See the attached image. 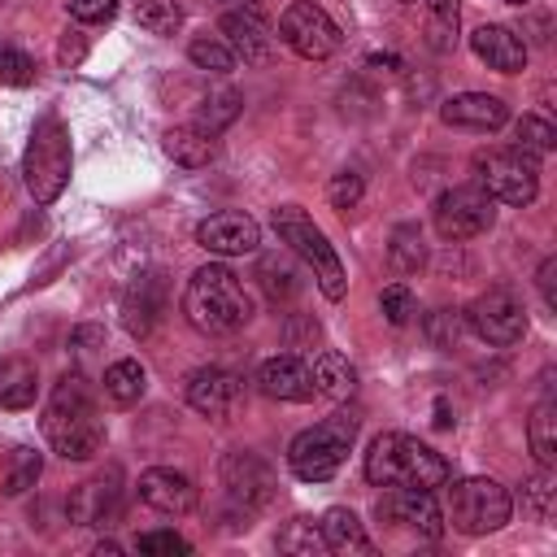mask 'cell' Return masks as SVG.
<instances>
[{
	"label": "cell",
	"instance_id": "60d3db41",
	"mask_svg": "<svg viewBox=\"0 0 557 557\" xmlns=\"http://www.w3.org/2000/svg\"><path fill=\"white\" fill-rule=\"evenodd\" d=\"M379 309H383V318H387L392 326H405V322L418 313V300H413V292H409L405 283H392V287L379 292Z\"/></svg>",
	"mask_w": 557,
	"mask_h": 557
},
{
	"label": "cell",
	"instance_id": "7402d4cb",
	"mask_svg": "<svg viewBox=\"0 0 557 557\" xmlns=\"http://www.w3.org/2000/svg\"><path fill=\"white\" fill-rule=\"evenodd\" d=\"M440 117L448 126H461V131H500L509 122V104L500 96H487V91H461V96H448L440 104Z\"/></svg>",
	"mask_w": 557,
	"mask_h": 557
},
{
	"label": "cell",
	"instance_id": "9c48e42d",
	"mask_svg": "<svg viewBox=\"0 0 557 557\" xmlns=\"http://www.w3.org/2000/svg\"><path fill=\"white\" fill-rule=\"evenodd\" d=\"M492 218H496V200L479 183L440 191L435 196V209H431V222H435L440 239H448V244H461V239L483 235L492 226Z\"/></svg>",
	"mask_w": 557,
	"mask_h": 557
},
{
	"label": "cell",
	"instance_id": "7a4b0ae2",
	"mask_svg": "<svg viewBox=\"0 0 557 557\" xmlns=\"http://www.w3.org/2000/svg\"><path fill=\"white\" fill-rule=\"evenodd\" d=\"M183 318L200 335H231L252 318V296L244 292V283L231 265L209 261L183 287Z\"/></svg>",
	"mask_w": 557,
	"mask_h": 557
},
{
	"label": "cell",
	"instance_id": "83f0119b",
	"mask_svg": "<svg viewBox=\"0 0 557 557\" xmlns=\"http://www.w3.org/2000/svg\"><path fill=\"white\" fill-rule=\"evenodd\" d=\"M104 396L113 400V405H135L139 396H144V387H148V370L135 361V357H122V361H113L109 370H104Z\"/></svg>",
	"mask_w": 557,
	"mask_h": 557
},
{
	"label": "cell",
	"instance_id": "bcb514c9",
	"mask_svg": "<svg viewBox=\"0 0 557 557\" xmlns=\"http://www.w3.org/2000/svg\"><path fill=\"white\" fill-rule=\"evenodd\" d=\"M313 344H318V322L292 318V322H287V348H313Z\"/></svg>",
	"mask_w": 557,
	"mask_h": 557
},
{
	"label": "cell",
	"instance_id": "f1b7e54d",
	"mask_svg": "<svg viewBox=\"0 0 557 557\" xmlns=\"http://www.w3.org/2000/svg\"><path fill=\"white\" fill-rule=\"evenodd\" d=\"M426 13V44L435 52H448L457 44V17H461V0H418Z\"/></svg>",
	"mask_w": 557,
	"mask_h": 557
},
{
	"label": "cell",
	"instance_id": "74e56055",
	"mask_svg": "<svg viewBox=\"0 0 557 557\" xmlns=\"http://www.w3.org/2000/svg\"><path fill=\"white\" fill-rule=\"evenodd\" d=\"M135 22H139L148 35H174V30L183 26V9H178L174 0H139Z\"/></svg>",
	"mask_w": 557,
	"mask_h": 557
},
{
	"label": "cell",
	"instance_id": "5bb4252c",
	"mask_svg": "<svg viewBox=\"0 0 557 557\" xmlns=\"http://www.w3.org/2000/svg\"><path fill=\"white\" fill-rule=\"evenodd\" d=\"M218 30L231 44V52L244 57V65H265L274 57V26H270V17H265L261 4L226 9L222 22H218Z\"/></svg>",
	"mask_w": 557,
	"mask_h": 557
},
{
	"label": "cell",
	"instance_id": "6da1fadb",
	"mask_svg": "<svg viewBox=\"0 0 557 557\" xmlns=\"http://www.w3.org/2000/svg\"><path fill=\"white\" fill-rule=\"evenodd\" d=\"M39 426H44V440L52 444V453H61L65 461H91L104 448V418H100V405L83 374H65L52 387Z\"/></svg>",
	"mask_w": 557,
	"mask_h": 557
},
{
	"label": "cell",
	"instance_id": "2e32d148",
	"mask_svg": "<svg viewBox=\"0 0 557 557\" xmlns=\"http://www.w3.org/2000/svg\"><path fill=\"white\" fill-rule=\"evenodd\" d=\"M117 505H122V474H117V466H109L104 474H91L87 483H78L70 492L65 513L78 527H104L117 518Z\"/></svg>",
	"mask_w": 557,
	"mask_h": 557
},
{
	"label": "cell",
	"instance_id": "7dc6e473",
	"mask_svg": "<svg viewBox=\"0 0 557 557\" xmlns=\"http://www.w3.org/2000/svg\"><path fill=\"white\" fill-rule=\"evenodd\" d=\"M553 278H557V261L548 257V261L535 270V283H540V296H544V305H548V309H557V292H553Z\"/></svg>",
	"mask_w": 557,
	"mask_h": 557
},
{
	"label": "cell",
	"instance_id": "277c9868",
	"mask_svg": "<svg viewBox=\"0 0 557 557\" xmlns=\"http://www.w3.org/2000/svg\"><path fill=\"white\" fill-rule=\"evenodd\" d=\"M357 426H361V418L339 409V413L322 418L318 426L300 431L287 444V470L300 483H326V479H335V470L344 466V457H348V448L357 440Z\"/></svg>",
	"mask_w": 557,
	"mask_h": 557
},
{
	"label": "cell",
	"instance_id": "9a60e30c",
	"mask_svg": "<svg viewBox=\"0 0 557 557\" xmlns=\"http://www.w3.org/2000/svg\"><path fill=\"white\" fill-rule=\"evenodd\" d=\"M196 244L213 257H244V252H257L261 226L239 209H222V213H209L205 222H196Z\"/></svg>",
	"mask_w": 557,
	"mask_h": 557
},
{
	"label": "cell",
	"instance_id": "ba28073f",
	"mask_svg": "<svg viewBox=\"0 0 557 557\" xmlns=\"http://www.w3.org/2000/svg\"><path fill=\"white\" fill-rule=\"evenodd\" d=\"M513 513V500L509 492L487 479V474H474V479H457L448 487V522L461 531V535H487V531H500Z\"/></svg>",
	"mask_w": 557,
	"mask_h": 557
},
{
	"label": "cell",
	"instance_id": "d4e9b609",
	"mask_svg": "<svg viewBox=\"0 0 557 557\" xmlns=\"http://www.w3.org/2000/svg\"><path fill=\"white\" fill-rule=\"evenodd\" d=\"M35 396H39L35 361H26V357H4V361H0V409H30Z\"/></svg>",
	"mask_w": 557,
	"mask_h": 557
},
{
	"label": "cell",
	"instance_id": "8d00e7d4",
	"mask_svg": "<svg viewBox=\"0 0 557 557\" xmlns=\"http://www.w3.org/2000/svg\"><path fill=\"white\" fill-rule=\"evenodd\" d=\"M257 278H261V287H265V296L278 305V300H292L296 292H300V278H296V270L283 261V257H261V265H257Z\"/></svg>",
	"mask_w": 557,
	"mask_h": 557
},
{
	"label": "cell",
	"instance_id": "cb8c5ba5",
	"mask_svg": "<svg viewBox=\"0 0 557 557\" xmlns=\"http://www.w3.org/2000/svg\"><path fill=\"white\" fill-rule=\"evenodd\" d=\"M322 540H326V553H370V535H366V522L344 509V505H331L322 518Z\"/></svg>",
	"mask_w": 557,
	"mask_h": 557
},
{
	"label": "cell",
	"instance_id": "c3c4849f",
	"mask_svg": "<svg viewBox=\"0 0 557 557\" xmlns=\"http://www.w3.org/2000/svg\"><path fill=\"white\" fill-rule=\"evenodd\" d=\"M505 4H531V0H505Z\"/></svg>",
	"mask_w": 557,
	"mask_h": 557
},
{
	"label": "cell",
	"instance_id": "d6986e66",
	"mask_svg": "<svg viewBox=\"0 0 557 557\" xmlns=\"http://www.w3.org/2000/svg\"><path fill=\"white\" fill-rule=\"evenodd\" d=\"M161 313H165V283H161V274L131 278V287L122 292V326L135 339H148L157 331Z\"/></svg>",
	"mask_w": 557,
	"mask_h": 557
},
{
	"label": "cell",
	"instance_id": "484cf974",
	"mask_svg": "<svg viewBox=\"0 0 557 557\" xmlns=\"http://www.w3.org/2000/svg\"><path fill=\"white\" fill-rule=\"evenodd\" d=\"M309 374H313V392H318V396H331V400H348L352 387H357V370L348 366L344 352H331V348H322V352L313 357Z\"/></svg>",
	"mask_w": 557,
	"mask_h": 557
},
{
	"label": "cell",
	"instance_id": "7c38bea8",
	"mask_svg": "<svg viewBox=\"0 0 557 557\" xmlns=\"http://www.w3.org/2000/svg\"><path fill=\"white\" fill-rule=\"evenodd\" d=\"M278 39H283L300 61H326V57L339 48L344 35H339L335 17H331L322 4L296 0V4H287L283 17H278Z\"/></svg>",
	"mask_w": 557,
	"mask_h": 557
},
{
	"label": "cell",
	"instance_id": "7bdbcfd3",
	"mask_svg": "<svg viewBox=\"0 0 557 557\" xmlns=\"http://www.w3.org/2000/svg\"><path fill=\"white\" fill-rule=\"evenodd\" d=\"M135 548L139 553H148V557H183V553H191V544L183 540V535H174V531H144L139 540H135Z\"/></svg>",
	"mask_w": 557,
	"mask_h": 557
},
{
	"label": "cell",
	"instance_id": "d590c367",
	"mask_svg": "<svg viewBox=\"0 0 557 557\" xmlns=\"http://www.w3.org/2000/svg\"><path fill=\"white\" fill-rule=\"evenodd\" d=\"M553 144H557V131H553L548 117H540V113H522V117H518V126H513V148H522V152H531V157L540 161V157L553 152Z\"/></svg>",
	"mask_w": 557,
	"mask_h": 557
},
{
	"label": "cell",
	"instance_id": "ac0fdd59",
	"mask_svg": "<svg viewBox=\"0 0 557 557\" xmlns=\"http://www.w3.org/2000/svg\"><path fill=\"white\" fill-rule=\"evenodd\" d=\"M135 492H139V500L152 505L157 513H191L196 500H200V496H196V483H191L183 470H170V466L144 470L139 483H135Z\"/></svg>",
	"mask_w": 557,
	"mask_h": 557
},
{
	"label": "cell",
	"instance_id": "ab89813d",
	"mask_svg": "<svg viewBox=\"0 0 557 557\" xmlns=\"http://www.w3.org/2000/svg\"><path fill=\"white\" fill-rule=\"evenodd\" d=\"M0 83H4V87H26V83H35V61H30L22 48L4 44V39H0Z\"/></svg>",
	"mask_w": 557,
	"mask_h": 557
},
{
	"label": "cell",
	"instance_id": "5b68a950",
	"mask_svg": "<svg viewBox=\"0 0 557 557\" xmlns=\"http://www.w3.org/2000/svg\"><path fill=\"white\" fill-rule=\"evenodd\" d=\"M70 165H74L70 126L57 113H44L35 122V131L26 139V157H22V178H26V191L35 196V205H52L65 191Z\"/></svg>",
	"mask_w": 557,
	"mask_h": 557
},
{
	"label": "cell",
	"instance_id": "30bf717a",
	"mask_svg": "<svg viewBox=\"0 0 557 557\" xmlns=\"http://www.w3.org/2000/svg\"><path fill=\"white\" fill-rule=\"evenodd\" d=\"M466 326L492 344V348H509L527 335V305L513 287H487L474 296V305L466 309Z\"/></svg>",
	"mask_w": 557,
	"mask_h": 557
},
{
	"label": "cell",
	"instance_id": "ee69618b",
	"mask_svg": "<svg viewBox=\"0 0 557 557\" xmlns=\"http://www.w3.org/2000/svg\"><path fill=\"white\" fill-rule=\"evenodd\" d=\"M87 61V35L83 30H65L61 44H57V65L61 70H78Z\"/></svg>",
	"mask_w": 557,
	"mask_h": 557
},
{
	"label": "cell",
	"instance_id": "8992f818",
	"mask_svg": "<svg viewBox=\"0 0 557 557\" xmlns=\"http://www.w3.org/2000/svg\"><path fill=\"white\" fill-rule=\"evenodd\" d=\"M274 231H278V239H283L300 261L313 265V278H318L322 296H326V300H339L344 287H348V274H344L335 248L326 244L322 226H318L300 205H278V209H274Z\"/></svg>",
	"mask_w": 557,
	"mask_h": 557
},
{
	"label": "cell",
	"instance_id": "4316f807",
	"mask_svg": "<svg viewBox=\"0 0 557 557\" xmlns=\"http://www.w3.org/2000/svg\"><path fill=\"white\" fill-rule=\"evenodd\" d=\"M239 109H244V96H239L235 87H213V91H205V100H200L191 126H200L205 135H222V131L239 117Z\"/></svg>",
	"mask_w": 557,
	"mask_h": 557
},
{
	"label": "cell",
	"instance_id": "4fadbf2b",
	"mask_svg": "<svg viewBox=\"0 0 557 557\" xmlns=\"http://www.w3.org/2000/svg\"><path fill=\"white\" fill-rule=\"evenodd\" d=\"M379 522L396 527V531H409L418 540H440L444 535V513L435 505V496L426 487H387L374 505Z\"/></svg>",
	"mask_w": 557,
	"mask_h": 557
},
{
	"label": "cell",
	"instance_id": "52a82bcc",
	"mask_svg": "<svg viewBox=\"0 0 557 557\" xmlns=\"http://www.w3.org/2000/svg\"><path fill=\"white\" fill-rule=\"evenodd\" d=\"M479 187L500 205H531L540 196V161L522 148H487L474 157Z\"/></svg>",
	"mask_w": 557,
	"mask_h": 557
},
{
	"label": "cell",
	"instance_id": "681fc988",
	"mask_svg": "<svg viewBox=\"0 0 557 557\" xmlns=\"http://www.w3.org/2000/svg\"><path fill=\"white\" fill-rule=\"evenodd\" d=\"M400 4H418V0H400Z\"/></svg>",
	"mask_w": 557,
	"mask_h": 557
},
{
	"label": "cell",
	"instance_id": "e575fe53",
	"mask_svg": "<svg viewBox=\"0 0 557 557\" xmlns=\"http://www.w3.org/2000/svg\"><path fill=\"white\" fill-rule=\"evenodd\" d=\"M553 466H540L527 483H522V509L535 518V522H548L553 509H557V487H553Z\"/></svg>",
	"mask_w": 557,
	"mask_h": 557
},
{
	"label": "cell",
	"instance_id": "1f68e13d",
	"mask_svg": "<svg viewBox=\"0 0 557 557\" xmlns=\"http://www.w3.org/2000/svg\"><path fill=\"white\" fill-rule=\"evenodd\" d=\"M278 553H292V557H318L326 553V540H322V527L318 518H292L283 531H278Z\"/></svg>",
	"mask_w": 557,
	"mask_h": 557
},
{
	"label": "cell",
	"instance_id": "f35d334b",
	"mask_svg": "<svg viewBox=\"0 0 557 557\" xmlns=\"http://www.w3.org/2000/svg\"><path fill=\"white\" fill-rule=\"evenodd\" d=\"M426 339L435 344V348H457V339L466 335V313H457V309H435V313H426Z\"/></svg>",
	"mask_w": 557,
	"mask_h": 557
},
{
	"label": "cell",
	"instance_id": "4dcf8cb0",
	"mask_svg": "<svg viewBox=\"0 0 557 557\" xmlns=\"http://www.w3.org/2000/svg\"><path fill=\"white\" fill-rule=\"evenodd\" d=\"M527 440H531V453H535L540 466H553V461H557V405H553V400H540V405L531 409Z\"/></svg>",
	"mask_w": 557,
	"mask_h": 557
},
{
	"label": "cell",
	"instance_id": "d6a6232c",
	"mask_svg": "<svg viewBox=\"0 0 557 557\" xmlns=\"http://www.w3.org/2000/svg\"><path fill=\"white\" fill-rule=\"evenodd\" d=\"M187 61H191L196 70H209V74H231L239 57L231 52V44H226L222 35H196V39L187 44Z\"/></svg>",
	"mask_w": 557,
	"mask_h": 557
},
{
	"label": "cell",
	"instance_id": "3957f363",
	"mask_svg": "<svg viewBox=\"0 0 557 557\" xmlns=\"http://www.w3.org/2000/svg\"><path fill=\"white\" fill-rule=\"evenodd\" d=\"M366 479L374 487H444L448 483V461L422 444L418 435L405 431H383L370 440L366 453Z\"/></svg>",
	"mask_w": 557,
	"mask_h": 557
},
{
	"label": "cell",
	"instance_id": "f6af8a7d",
	"mask_svg": "<svg viewBox=\"0 0 557 557\" xmlns=\"http://www.w3.org/2000/svg\"><path fill=\"white\" fill-rule=\"evenodd\" d=\"M113 13H117V0H70V17L83 22V26L109 22Z\"/></svg>",
	"mask_w": 557,
	"mask_h": 557
},
{
	"label": "cell",
	"instance_id": "f546056e",
	"mask_svg": "<svg viewBox=\"0 0 557 557\" xmlns=\"http://www.w3.org/2000/svg\"><path fill=\"white\" fill-rule=\"evenodd\" d=\"M387 261L396 274H413L426 261V244H422V226L418 222H400L387 239Z\"/></svg>",
	"mask_w": 557,
	"mask_h": 557
},
{
	"label": "cell",
	"instance_id": "836d02e7",
	"mask_svg": "<svg viewBox=\"0 0 557 557\" xmlns=\"http://www.w3.org/2000/svg\"><path fill=\"white\" fill-rule=\"evenodd\" d=\"M39 474H44V457L35 448H13L0 487H4V496H22V492H30L39 483Z\"/></svg>",
	"mask_w": 557,
	"mask_h": 557
},
{
	"label": "cell",
	"instance_id": "44dd1931",
	"mask_svg": "<svg viewBox=\"0 0 557 557\" xmlns=\"http://www.w3.org/2000/svg\"><path fill=\"white\" fill-rule=\"evenodd\" d=\"M470 48H474V57H479L487 70H496V74H518V70H527V39H522L518 30H509V26L483 22V26L470 35Z\"/></svg>",
	"mask_w": 557,
	"mask_h": 557
},
{
	"label": "cell",
	"instance_id": "e0dca14e",
	"mask_svg": "<svg viewBox=\"0 0 557 557\" xmlns=\"http://www.w3.org/2000/svg\"><path fill=\"white\" fill-rule=\"evenodd\" d=\"M187 405L205 418H222L235 409L239 400V374H231L226 366H200L187 374V387H183Z\"/></svg>",
	"mask_w": 557,
	"mask_h": 557
},
{
	"label": "cell",
	"instance_id": "ffe728a7",
	"mask_svg": "<svg viewBox=\"0 0 557 557\" xmlns=\"http://www.w3.org/2000/svg\"><path fill=\"white\" fill-rule=\"evenodd\" d=\"M257 387L270 396V400H292V405H305V400H313L318 392H313V374H309V366L300 361V357H265L261 366H257Z\"/></svg>",
	"mask_w": 557,
	"mask_h": 557
},
{
	"label": "cell",
	"instance_id": "603a6c76",
	"mask_svg": "<svg viewBox=\"0 0 557 557\" xmlns=\"http://www.w3.org/2000/svg\"><path fill=\"white\" fill-rule=\"evenodd\" d=\"M161 148H165V157L174 161V165H183V170H200V165H209L213 157H218V135H205L200 126H170L165 131V139H161Z\"/></svg>",
	"mask_w": 557,
	"mask_h": 557
},
{
	"label": "cell",
	"instance_id": "b9f144b4",
	"mask_svg": "<svg viewBox=\"0 0 557 557\" xmlns=\"http://www.w3.org/2000/svg\"><path fill=\"white\" fill-rule=\"evenodd\" d=\"M361 191H366V178L357 174V170H339L331 183H326V200L339 209V213H348V209H357V200H361Z\"/></svg>",
	"mask_w": 557,
	"mask_h": 557
},
{
	"label": "cell",
	"instance_id": "8fae6325",
	"mask_svg": "<svg viewBox=\"0 0 557 557\" xmlns=\"http://www.w3.org/2000/svg\"><path fill=\"white\" fill-rule=\"evenodd\" d=\"M218 479H222L226 500H231L244 518L257 513V509H265V505L274 500V487H278L270 461L257 457V453H248V448H231V453L218 461Z\"/></svg>",
	"mask_w": 557,
	"mask_h": 557
}]
</instances>
